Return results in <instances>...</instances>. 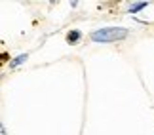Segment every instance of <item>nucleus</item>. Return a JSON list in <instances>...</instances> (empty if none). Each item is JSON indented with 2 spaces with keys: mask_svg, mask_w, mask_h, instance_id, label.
I'll return each instance as SVG.
<instances>
[{
  "mask_svg": "<svg viewBox=\"0 0 154 135\" xmlns=\"http://www.w3.org/2000/svg\"><path fill=\"white\" fill-rule=\"evenodd\" d=\"M23 61H27V54H23V55H19V57H17V59H14V61L10 63V67H11V69H15V67H19Z\"/></svg>",
  "mask_w": 154,
  "mask_h": 135,
  "instance_id": "20e7f679",
  "label": "nucleus"
},
{
  "mask_svg": "<svg viewBox=\"0 0 154 135\" xmlns=\"http://www.w3.org/2000/svg\"><path fill=\"white\" fill-rule=\"evenodd\" d=\"M128 34L129 31L124 27H105L91 32V40L93 42H114V40H124Z\"/></svg>",
  "mask_w": 154,
  "mask_h": 135,
  "instance_id": "f257e3e1",
  "label": "nucleus"
},
{
  "mask_svg": "<svg viewBox=\"0 0 154 135\" xmlns=\"http://www.w3.org/2000/svg\"><path fill=\"white\" fill-rule=\"evenodd\" d=\"M80 36H82L80 31H70V32L67 34V42H69V44H74V42H78V40H80Z\"/></svg>",
  "mask_w": 154,
  "mask_h": 135,
  "instance_id": "f03ea898",
  "label": "nucleus"
},
{
  "mask_svg": "<svg viewBox=\"0 0 154 135\" xmlns=\"http://www.w3.org/2000/svg\"><path fill=\"white\" fill-rule=\"evenodd\" d=\"M149 6V2H135L133 6H129V14H135V11H139V10H143Z\"/></svg>",
  "mask_w": 154,
  "mask_h": 135,
  "instance_id": "7ed1b4c3",
  "label": "nucleus"
}]
</instances>
